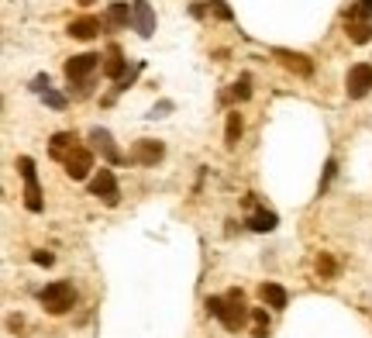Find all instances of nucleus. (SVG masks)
I'll use <instances>...</instances> for the list:
<instances>
[{
  "instance_id": "f257e3e1",
  "label": "nucleus",
  "mask_w": 372,
  "mask_h": 338,
  "mask_svg": "<svg viewBox=\"0 0 372 338\" xmlns=\"http://www.w3.org/2000/svg\"><path fill=\"white\" fill-rule=\"evenodd\" d=\"M207 314L221 317V324L228 331H238L248 317V307H245V293L241 290H228V297H210L207 300Z\"/></svg>"
},
{
  "instance_id": "f03ea898",
  "label": "nucleus",
  "mask_w": 372,
  "mask_h": 338,
  "mask_svg": "<svg viewBox=\"0 0 372 338\" xmlns=\"http://www.w3.org/2000/svg\"><path fill=\"white\" fill-rule=\"evenodd\" d=\"M39 300H42V307H45L49 314H66V310L73 307V300H76V290H73L69 279H56V283H49V286L39 293Z\"/></svg>"
},
{
  "instance_id": "7ed1b4c3",
  "label": "nucleus",
  "mask_w": 372,
  "mask_h": 338,
  "mask_svg": "<svg viewBox=\"0 0 372 338\" xmlns=\"http://www.w3.org/2000/svg\"><path fill=\"white\" fill-rule=\"evenodd\" d=\"M18 173L25 176V207L28 211H42V190H39V173H35V162L28 156L18 159Z\"/></svg>"
},
{
  "instance_id": "20e7f679",
  "label": "nucleus",
  "mask_w": 372,
  "mask_h": 338,
  "mask_svg": "<svg viewBox=\"0 0 372 338\" xmlns=\"http://www.w3.org/2000/svg\"><path fill=\"white\" fill-rule=\"evenodd\" d=\"M344 90H348L351 101H362V97L372 90V66H369V63L351 66V70H348V83H344Z\"/></svg>"
},
{
  "instance_id": "39448f33",
  "label": "nucleus",
  "mask_w": 372,
  "mask_h": 338,
  "mask_svg": "<svg viewBox=\"0 0 372 338\" xmlns=\"http://www.w3.org/2000/svg\"><path fill=\"white\" fill-rule=\"evenodd\" d=\"M97 63H100V56H94V52H83V56H73L69 63H66V80L73 83V87H80V83H87V76L97 70Z\"/></svg>"
},
{
  "instance_id": "423d86ee",
  "label": "nucleus",
  "mask_w": 372,
  "mask_h": 338,
  "mask_svg": "<svg viewBox=\"0 0 372 338\" xmlns=\"http://www.w3.org/2000/svg\"><path fill=\"white\" fill-rule=\"evenodd\" d=\"M66 176L69 180H87L90 176V169H94V156H90V149H83V145H76L69 156H66Z\"/></svg>"
},
{
  "instance_id": "0eeeda50",
  "label": "nucleus",
  "mask_w": 372,
  "mask_h": 338,
  "mask_svg": "<svg viewBox=\"0 0 372 338\" xmlns=\"http://www.w3.org/2000/svg\"><path fill=\"white\" fill-rule=\"evenodd\" d=\"M90 193L100 197L107 207H114L118 197H121V193H118V180H114V173H111V169H100V173L90 180Z\"/></svg>"
},
{
  "instance_id": "6e6552de",
  "label": "nucleus",
  "mask_w": 372,
  "mask_h": 338,
  "mask_svg": "<svg viewBox=\"0 0 372 338\" xmlns=\"http://www.w3.org/2000/svg\"><path fill=\"white\" fill-rule=\"evenodd\" d=\"M131 21H135V28H138V35L142 39H152V32H155V14H152V8H149V0H131Z\"/></svg>"
},
{
  "instance_id": "1a4fd4ad",
  "label": "nucleus",
  "mask_w": 372,
  "mask_h": 338,
  "mask_svg": "<svg viewBox=\"0 0 372 338\" xmlns=\"http://www.w3.org/2000/svg\"><path fill=\"white\" fill-rule=\"evenodd\" d=\"M272 56L279 59V66H283V70H289V73H296V76H310V73H314V63H310L307 56H300V52H289V49H276Z\"/></svg>"
},
{
  "instance_id": "9d476101",
  "label": "nucleus",
  "mask_w": 372,
  "mask_h": 338,
  "mask_svg": "<svg viewBox=\"0 0 372 338\" xmlns=\"http://www.w3.org/2000/svg\"><path fill=\"white\" fill-rule=\"evenodd\" d=\"M90 142H94V149H100V152H104V159H107V162H121V152H118V145H114L111 131L94 128V131H90Z\"/></svg>"
},
{
  "instance_id": "9b49d317",
  "label": "nucleus",
  "mask_w": 372,
  "mask_h": 338,
  "mask_svg": "<svg viewBox=\"0 0 372 338\" xmlns=\"http://www.w3.org/2000/svg\"><path fill=\"white\" fill-rule=\"evenodd\" d=\"M131 159H135V162H142V166H155V162L162 159V145H159V142H152V138H142V142L135 145Z\"/></svg>"
},
{
  "instance_id": "f8f14e48",
  "label": "nucleus",
  "mask_w": 372,
  "mask_h": 338,
  "mask_svg": "<svg viewBox=\"0 0 372 338\" xmlns=\"http://www.w3.org/2000/svg\"><path fill=\"white\" fill-rule=\"evenodd\" d=\"M76 145H80V142H76V135H73V131H59V135H52V142H49V152H52V159L66 162V156H69Z\"/></svg>"
},
{
  "instance_id": "ddd939ff",
  "label": "nucleus",
  "mask_w": 372,
  "mask_h": 338,
  "mask_svg": "<svg viewBox=\"0 0 372 338\" xmlns=\"http://www.w3.org/2000/svg\"><path fill=\"white\" fill-rule=\"evenodd\" d=\"M97 32H100V21H97V18H80V21L69 25V35H73V39H83V42H90Z\"/></svg>"
},
{
  "instance_id": "4468645a",
  "label": "nucleus",
  "mask_w": 372,
  "mask_h": 338,
  "mask_svg": "<svg viewBox=\"0 0 372 338\" xmlns=\"http://www.w3.org/2000/svg\"><path fill=\"white\" fill-rule=\"evenodd\" d=\"M104 73H107V76H114V80H124V56H121V49H118V45H111V49H107Z\"/></svg>"
},
{
  "instance_id": "2eb2a0df",
  "label": "nucleus",
  "mask_w": 372,
  "mask_h": 338,
  "mask_svg": "<svg viewBox=\"0 0 372 338\" xmlns=\"http://www.w3.org/2000/svg\"><path fill=\"white\" fill-rule=\"evenodd\" d=\"M259 293H262V300H265L269 307H286V300H289V297H286V290H283L279 283H262V286H259Z\"/></svg>"
},
{
  "instance_id": "dca6fc26",
  "label": "nucleus",
  "mask_w": 372,
  "mask_h": 338,
  "mask_svg": "<svg viewBox=\"0 0 372 338\" xmlns=\"http://www.w3.org/2000/svg\"><path fill=\"white\" fill-rule=\"evenodd\" d=\"M276 224H279V218H276L272 211H255V214L248 218V228H252V231H272Z\"/></svg>"
},
{
  "instance_id": "f3484780",
  "label": "nucleus",
  "mask_w": 372,
  "mask_h": 338,
  "mask_svg": "<svg viewBox=\"0 0 372 338\" xmlns=\"http://www.w3.org/2000/svg\"><path fill=\"white\" fill-rule=\"evenodd\" d=\"M131 4H124V0H118V4H111V11H107V21L111 25H128L131 21Z\"/></svg>"
},
{
  "instance_id": "a211bd4d",
  "label": "nucleus",
  "mask_w": 372,
  "mask_h": 338,
  "mask_svg": "<svg viewBox=\"0 0 372 338\" xmlns=\"http://www.w3.org/2000/svg\"><path fill=\"white\" fill-rule=\"evenodd\" d=\"M348 35H351V42L365 45V42L372 39V25H365V21H348Z\"/></svg>"
},
{
  "instance_id": "6ab92c4d",
  "label": "nucleus",
  "mask_w": 372,
  "mask_h": 338,
  "mask_svg": "<svg viewBox=\"0 0 372 338\" xmlns=\"http://www.w3.org/2000/svg\"><path fill=\"white\" fill-rule=\"evenodd\" d=\"M238 138H241V118H238V114H228V131H224V145H228V149H234V145H238Z\"/></svg>"
},
{
  "instance_id": "aec40b11",
  "label": "nucleus",
  "mask_w": 372,
  "mask_h": 338,
  "mask_svg": "<svg viewBox=\"0 0 372 338\" xmlns=\"http://www.w3.org/2000/svg\"><path fill=\"white\" fill-rule=\"evenodd\" d=\"M252 317H255L252 338H265V335H269V317H265V310H262V307H255V310H252Z\"/></svg>"
},
{
  "instance_id": "412c9836",
  "label": "nucleus",
  "mask_w": 372,
  "mask_h": 338,
  "mask_svg": "<svg viewBox=\"0 0 372 338\" xmlns=\"http://www.w3.org/2000/svg\"><path fill=\"white\" fill-rule=\"evenodd\" d=\"M358 18H372V0H358V4L348 11V21H358Z\"/></svg>"
},
{
  "instance_id": "4be33fe9",
  "label": "nucleus",
  "mask_w": 372,
  "mask_h": 338,
  "mask_svg": "<svg viewBox=\"0 0 372 338\" xmlns=\"http://www.w3.org/2000/svg\"><path fill=\"white\" fill-rule=\"evenodd\" d=\"M317 273H320V276H327V279L338 273V266H334V259H331L327 252H320V259H317Z\"/></svg>"
},
{
  "instance_id": "5701e85b",
  "label": "nucleus",
  "mask_w": 372,
  "mask_h": 338,
  "mask_svg": "<svg viewBox=\"0 0 372 338\" xmlns=\"http://www.w3.org/2000/svg\"><path fill=\"white\" fill-rule=\"evenodd\" d=\"M248 94H252V80H248V76H241V80H238V83L231 87V97H238V101H245Z\"/></svg>"
},
{
  "instance_id": "b1692460",
  "label": "nucleus",
  "mask_w": 372,
  "mask_h": 338,
  "mask_svg": "<svg viewBox=\"0 0 372 338\" xmlns=\"http://www.w3.org/2000/svg\"><path fill=\"white\" fill-rule=\"evenodd\" d=\"M42 97H45V104H49V107H56V111H63V107H66V97H63V94H56V90H42Z\"/></svg>"
},
{
  "instance_id": "393cba45",
  "label": "nucleus",
  "mask_w": 372,
  "mask_h": 338,
  "mask_svg": "<svg viewBox=\"0 0 372 338\" xmlns=\"http://www.w3.org/2000/svg\"><path fill=\"white\" fill-rule=\"evenodd\" d=\"M32 259H35L39 266H52V252H35Z\"/></svg>"
},
{
  "instance_id": "a878e982",
  "label": "nucleus",
  "mask_w": 372,
  "mask_h": 338,
  "mask_svg": "<svg viewBox=\"0 0 372 338\" xmlns=\"http://www.w3.org/2000/svg\"><path fill=\"white\" fill-rule=\"evenodd\" d=\"M214 11H217V14H221V18H231V11H228V8H224V4H221V0H214Z\"/></svg>"
},
{
  "instance_id": "bb28decb",
  "label": "nucleus",
  "mask_w": 372,
  "mask_h": 338,
  "mask_svg": "<svg viewBox=\"0 0 372 338\" xmlns=\"http://www.w3.org/2000/svg\"><path fill=\"white\" fill-rule=\"evenodd\" d=\"M80 4H94V0H80Z\"/></svg>"
}]
</instances>
